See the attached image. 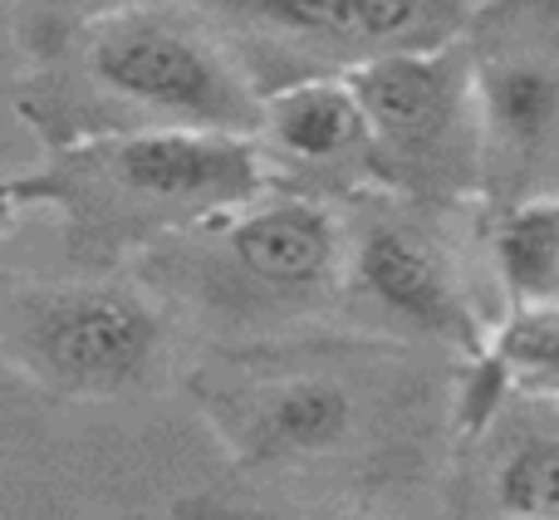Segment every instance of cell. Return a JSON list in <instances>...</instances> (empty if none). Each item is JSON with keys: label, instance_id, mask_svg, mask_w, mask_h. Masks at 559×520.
Listing matches in <instances>:
<instances>
[{"label": "cell", "instance_id": "obj_6", "mask_svg": "<svg viewBox=\"0 0 559 520\" xmlns=\"http://www.w3.org/2000/svg\"><path fill=\"white\" fill-rule=\"evenodd\" d=\"M246 20L285 39L348 55V69L383 55L447 49L466 0H231Z\"/></svg>", "mask_w": 559, "mask_h": 520}, {"label": "cell", "instance_id": "obj_8", "mask_svg": "<svg viewBox=\"0 0 559 520\" xmlns=\"http://www.w3.org/2000/svg\"><path fill=\"white\" fill-rule=\"evenodd\" d=\"M348 270L358 275V285L403 324L427 329V334L456 339L462 348L481 354V334L476 319L466 309V299L452 285V265L442 260L432 241L413 226L397 222H378L364 241L348 251Z\"/></svg>", "mask_w": 559, "mask_h": 520}, {"label": "cell", "instance_id": "obj_10", "mask_svg": "<svg viewBox=\"0 0 559 520\" xmlns=\"http://www.w3.org/2000/svg\"><path fill=\"white\" fill-rule=\"evenodd\" d=\"M481 143L511 157L540 153L559 128V74L535 59H491L476 69Z\"/></svg>", "mask_w": 559, "mask_h": 520}, {"label": "cell", "instance_id": "obj_7", "mask_svg": "<svg viewBox=\"0 0 559 520\" xmlns=\"http://www.w3.org/2000/svg\"><path fill=\"white\" fill-rule=\"evenodd\" d=\"M358 423V403L338 374H280L231 398V433L241 462H319L338 452Z\"/></svg>", "mask_w": 559, "mask_h": 520}, {"label": "cell", "instance_id": "obj_14", "mask_svg": "<svg viewBox=\"0 0 559 520\" xmlns=\"http://www.w3.org/2000/svg\"><path fill=\"white\" fill-rule=\"evenodd\" d=\"M506 388H511V374L481 348L472 378H466V388H462V403H456V417H462L466 433H481V427L491 423V413H496V403H501Z\"/></svg>", "mask_w": 559, "mask_h": 520}, {"label": "cell", "instance_id": "obj_4", "mask_svg": "<svg viewBox=\"0 0 559 520\" xmlns=\"http://www.w3.org/2000/svg\"><path fill=\"white\" fill-rule=\"evenodd\" d=\"M5 348L35 383L69 398H118L147 378L163 319L128 285H45L5 305Z\"/></svg>", "mask_w": 559, "mask_h": 520}, {"label": "cell", "instance_id": "obj_3", "mask_svg": "<svg viewBox=\"0 0 559 520\" xmlns=\"http://www.w3.org/2000/svg\"><path fill=\"white\" fill-rule=\"evenodd\" d=\"M368 118V173L397 187H456L486 157L476 69L452 49L383 55L344 69Z\"/></svg>", "mask_w": 559, "mask_h": 520}, {"label": "cell", "instance_id": "obj_11", "mask_svg": "<svg viewBox=\"0 0 559 520\" xmlns=\"http://www.w3.org/2000/svg\"><path fill=\"white\" fill-rule=\"evenodd\" d=\"M491 256L511 309L559 305V197L515 202L491 226Z\"/></svg>", "mask_w": 559, "mask_h": 520}, {"label": "cell", "instance_id": "obj_2", "mask_svg": "<svg viewBox=\"0 0 559 520\" xmlns=\"http://www.w3.org/2000/svg\"><path fill=\"white\" fill-rule=\"evenodd\" d=\"M79 74L98 104L118 108V128H202L255 138L261 98L197 25L163 10H114L84 35Z\"/></svg>", "mask_w": 559, "mask_h": 520}, {"label": "cell", "instance_id": "obj_13", "mask_svg": "<svg viewBox=\"0 0 559 520\" xmlns=\"http://www.w3.org/2000/svg\"><path fill=\"white\" fill-rule=\"evenodd\" d=\"M496 496L506 516L559 520V437H531L496 472Z\"/></svg>", "mask_w": 559, "mask_h": 520}, {"label": "cell", "instance_id": "obj_12", "mask_svg": "<svg viewBox=\"0 0 559 520\" xmlns=\"http://www.w3.org/2000/svg\"><path fill=\"white\" fill-rule=\"evenodd\" d=\"M486 354L521 383H555L559 378V305L511 309Z\"/></svg>", "mask_w": 559, "mask_h": 520}, {"label": "cell", "instance_id": "obj_9", "mask_svg": "<svg viewBox=\"0 0 559 520\" xmlns=\"http://www.w3.org/2000/svg\"><path fill=\"white\" fill-rule=\"evenodd\" d=\"M255 143H271L280 157L305 167L358 163L368 167V118L348 74H305L261 98Z\"/></svg>", "mask_w": 559, "mask_h": 520}, {"label": "cell", "instance_id": "obj_16", "mask_svg": "<svg viewBox=\"0 0 559 520\" xmlns=\"http://www.w3.org/2000/svg\"><path fill=\"white\" fill-rule=\"evenodd\" d=\"M329 520H388V516H329Z\"/></svg>", "mask_w": 559, "mask_h": 520}, {"label": "cell", "instance_id": "obj_5", "mask_svg": "<svg viewBox=\"0 0 559 520\" xmlns=\"http://www.w3.org/2000/svg\"><path fill=\"white\" fill-rule=\"evenodd\" d=\"M202 226L212 232L216 260L255 295L305 299L338 285L348 270L344 232L309 197H251Z\"/></svg>", "mask_w": 559, "mask_h": 520}, {"label": "cell", "instance_id": "obj_1", "mask_svg": "<svg viewBox=\"0 0 559 520\" xmlns=\"http://www.w3.org/2000/svg\"><path fill=\"white\" fill-rule=\"evenodd\" d=\"M265 153L255 138L202 128H123L55 143L39 173L20 177L25 202L59 206L79 246H123L163 226H202L261 197Z\"/></svg>", "mask_w": 559, "mask_h": 520}, {"label": "cell", "instance_id": "obj_17", "mask_svg": "<svg viewBox=\"0 0 559 520\" xmlns=\"http://www.w3.org/2000/svg\"><path fill=\"white\" fill-rule=\"evenodd\" d=\"M506 520H531V516H506Z\"/></svg>", "mask_w": 559, "mask_h": 520}, {"label": "cell", "instance_id": "obj_15", "mask_svg": "<svg viewBox=\"0 0 559 520\" xmlns=\"http://www.w3.org/2000/svg\"><path fill=\"white\" fill-rule=\"evenodd\" d=\"M25 192H20V177H0V236L15 226V216L25 212Z\"/></svg>", "mask_w": 559, "mask_h": 520}]
</instances>
